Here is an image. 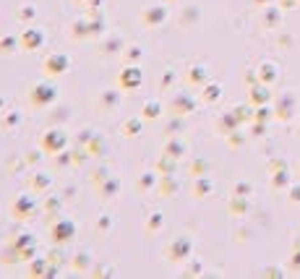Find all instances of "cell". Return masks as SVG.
<instances>
[{"label": "cell", "instance_id": "6da1fadb", "mask_svg": "<svg viewBox=\"0 0 300 279\" xmlns=\"http://www.w3.org/2000/svg\"><path fill=\"white\" fill-rule=\"evenodd\" d=\"M63 146H66V136L63 133L52 131V133L44 136V149H47V151H60Z\"/></svg>", "mask_w": 300, "mask_h": 279}, {"label": "cell", "instance_id": "3957f363", "mask_svg": "<svg viewBox=\"0 0 300 279\" xmlns=\"http://www.w3.org/2000/svg\"><path fill=\"white\" fill-rule=\"evenodd\" d=\"M52 238H55L57 243H63V240H71V238H73V225H71V222H60V225H55V232H52Z\"/></svg>", "mask_w": 300, "mask_h": 279}, {"label": "cell", "instance_id": "8992f818", "mask_svg": "<svg viewBox=\"0 0 300 279\" xmlns=\"http://www.w3.org/2000/svg\"><path fill=\"white\" fill-rule=\"evenodd\" d=\"M139 81H141V71L128 68V71L123 73V86H126V89H136V86H139Z\"/></svg>", "mask_w": 300, "mask_h": 279}, {"label": "cell", "instance_id": "5b68a950", "mask_svg": "<svg viewBox=\"0 0 300 279\" xmlns=\"http://www.w3.org/2000/svg\"><path fill=\"white\" fill-rule=\"evenodd\" d=\"M42 44V32H34V29H29V32L24 34V47L26 50H37Z\"/></svg>", "mask_w": 300, "mask_h": 279}, {"label": "cell", "instance_id": "277c9868", "mask_svg": "<svg viewBox=\"0 0 300 279\" xmlns=\"http://www.w3.org/2000/svg\"><path fill=\"white\" fill-rule=\"evenodd\" d=\"M32 97H34L37 104H47V102L55 97V89H52V86H37Z\"/></svg>", "mask_w": 300, "mask_h": 279}, {"label": "cell", "instance_id": "7a4b0ae2", "mask_svg": "<svg viewBox=\"0 0 300 279\" xmlns=\"http://www.w3.org/2000/svg\"><path fill=\"white\" fill-rule=\"evenodd\" d=\"M47 71L50 73H66L68 71V58L66 55H50L47 58Z\"/></svg>", "mask_w": 300, "mask_h": 279}, {"label": "cell", "instance_id": "52a82bcc", "mask_svg": "<svg viewBox=\"0 0 300 279\" xmlns=\"http://www.w3.org/2000/svg\"><path fill=\"white\" fill-rule=\"evenodd\" d=\"M136 131H139V123L131 120V123H128V133H136Z\"/></svg>", "mask_w": 300, "mask_h": 279}]
</instances>
